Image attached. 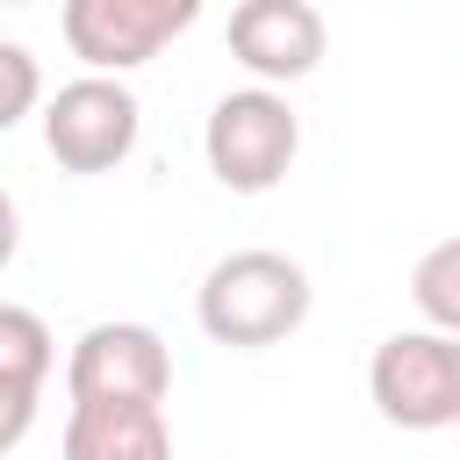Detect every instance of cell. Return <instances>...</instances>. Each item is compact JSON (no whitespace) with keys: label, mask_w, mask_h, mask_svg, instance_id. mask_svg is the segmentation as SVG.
<instances>
[{"label":"cell","mask_w":460,"mask_h":460,"mask_svg":"<svg viewBox=\"0 0 460 460\" xmlns=\"http://www.w3.org/2000/svg\"><path fill=\"white\" fill-rule=\"evenodd\" d=\"M295 151H302V115L288 108L280 86L259 79V86H237V93H223L208 108L201 158H208L216 187H230V194H273L288 180Z\"/></svg>","instance_id":"cell-2"},{"label":"cell","mask_w":460,"mask_h":460,"mask_svg":"<svg viewBox=\"0 0 460 460\" xmlns=\"http://www.w3.org/2000/svg\"><path fill=\"white\" fill-rule=\"evenodd\" d=\"M367 402L395 431H453L460 424V331H388L367 359Z\"/></svg>","instance_id":"cell-3"},{"label":"cell","mask_w":460,"mask_h":460,"mask_svg":"<svg viewBox=\"0 0 460 460\" xmlns=\"http://www.w3.org/2000/svg\"><path fill=\"white\" fill-rule=\"evenodd\" d=\"M7 7H29V0H7Z\"/></svg>","instance_id":"cell-14"},{"label":"cell","mask_w":460,"mask_h":460,"mask_svg":"<svg viewBox=\"0 0 460 460\" xmlns=\"http://www.w3.org/2000/svg\"><path fill=\"white\" fill-rule=\"evenodd\" d=\"M65 395L72 402H165L172 352L151 323H129V316L86 323L65 352Z\"/></svg>","instance_id":"cell-6"},{"label":"cell","mask_w":460,"mask_h":460,"mask_svg":"<svg viewBox=\"0 0 460 460\" xmlns=\"http://www.w3.org/2000/svg\"><path fill=\"white\" fill-rule=\"evenodd\" d=\"M58 453L65 460H165L172 453L165 402H72Z\"/></svg>","instance_id":"cell-8"},{"label":"cell","mask_w":460,"mask_h":460,"mask_svg":"<svg viewBox=\"0 0 460 460\" xmlns=\"http://www.w3.org/2000/svg\"><path fill=\"white\" fill-rule=\"evenodd\" d=\"M50 367H58V338H50V323H43L36 309H22V302H0V381H29V388H43Z\"/></svg>","instance_id":"cell-9"},{"label":"cell","mask_w":460,"mask_h":460,"mask_svg":"<svg viewBox=\"0 0 460 460\" xmlns=\"http://www.w3.org/2000/svg\"><path fill=\"white\" fill-rule=\"evenodd\" d=\"M36 101H43V65H36L22 43L0 36V137H7L22 115H36Z\"/></svg>","instance_id":"cell-11"},{"label":"cell","mask_w":460,"mask_h":460,"mask_svg":"<svg viewBox=\"0 0 460 460\" xmlns=\"http://www.w3.org/2000/svg\"><path fill=\"white\" fill-rule=\"evenodd\" d=\"M137 129H144V108L122 86V72H79L43 101V151L58 158V172H79V180L115 172L137 151Z\"/></svg>","instance_id":"cell-4"},{"label":"cell","mask_w":460,"mask_h":460,"mask_svg":"<svg viewBox=\"0 0 460 460\" xmlns=\"http://www.w3.org/2000/svg\"><path fill=\"white\" fill-rule=\"evenodd\" d=\"M36 402H43V388H29V381H0V453H14V446L29 438Z\"/></svg>","instance_id":"cell-12"},{"label":"cell","mask_w":460,"mask_h":460,"mask_svg":"<svg viewBox=\"0 0 460 460\" xmlns=\"http://www.w3.org/2000/svg\"><path fill=\"white\" fill-rule=\"evenodd\" d=\"M309 273L302 259L288 252H266V244H244V252H223L201 288H194V323L208 331V345H230V352H266L280 338H295L309 323Z\"/></svg>","instance_id":"cell-1"},{"label":"cell","mask_w":460,"mask_h":460,"mask_svg":"<svg viewBox=\"0 0 460 460\" xmlns=\"http://www.w3.org/2000/svg\"><path fill=\"white\" fill-rule=\"evenodd\" d=\"M410 302L424 323L460 331V237H438L417 266H410Z\"/></svg>","instance_id":"cell-10"},{"label":"cell","mask_w":460,"mask_h":460,"mask_svg":"<svg viewBox=\"0 0 460 460\" xmlns=\"http://www.w3.org/2000/svg\"><path fill=\"white\" fill-rule=\"evenodd\" d=\"M201 22V0H65L58 29L86 72H137Z\"/></svg>","instance_id":"cell-5"},{"label":"cell","mask_w":460,"mask_h":460,"mask_svg":"<svg viewBox=\"0 0 460 460\" xmlns=\"http://www.w3.org/2000/svg\"><path fill=\"white\" fill-rule=\"evenodd\" d=\"M14 252H22V208H14V194L0 187V273L14 266Z\"/></svg>","instance_id":"cell-13"},{"label":"cell","mask_w":460,"mask_h":460,"mask_svg":"<svg viewBox=\"0 0 460 460\" xmlns=\"http://www.w3.org/2000/svg\"><path fill=\"white\" fill-rule=\"evenodd\" d=\"M331 29L309 0H237L230 7V58L266 79V86H295L323 65Z\"/></svg>","instance_id":"cell-7"}]
</instances>
